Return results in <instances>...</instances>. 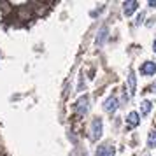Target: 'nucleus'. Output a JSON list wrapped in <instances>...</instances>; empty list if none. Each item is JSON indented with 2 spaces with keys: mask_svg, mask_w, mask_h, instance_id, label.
I'll return each mask as SVG.
<instances>
[{
  "mask_svg": "<svg viewBox=\"0 0 156 156\" xmlns=\"http://www.w3.org/2000/svg\"><path fill=\"white\" fill-rule=\"evenodd\" d=\"M91 140H98L100 137H102V119L100 118H95L91 123Z\"/></svg>",
  "mask_w": 156,
  "mask_h": 156,
  "instance_id": "1",
  "label": "nucleus"
},
{
  "mask_svg": "<svg viewBox=\"0 0 156 156\" xmlns=\"http://www.w3.org/2000/svg\"><path fill=\"white\" fill-rule=\"evenodd\" d=\"M90 98H88V95H84V97H81V98L77 100V104H76V112L79 114V116H84L86 112H88V107H90Z\"/></svg>",
  "mask_w": 156,
  "mask_h": 156,
  "instance_id": "2",
  "label": "nucleus"
},
{
  "mask_svg": "<svg viewBox=\"0 0 156 156\" xmlns=\"http://www.w3.org/2000/svg\"><path fill=\"white\" fill-rule=\"evenodd\" d=\"M140 74L142 76H154L156 74V63L154 62H146L140 67Z\"/></svg>",
  "mask_w": 156,
  "mask_h": 156,
  "instance_id": "3",
  "label": "nucleus"
},
{
  "mask_svg": "<svg viewBox=\"0 0 156 156\" xmlns=\"http://www.w3.org/2000/svg\"><path fill=\"white\" fill-rule=\"evenodd\" d=\"M116 154V149L114 146L111 144H104V146H100L98 151H97V156H114Z\"/></svg>",
  "mask_w": 156,
  "mask_h": 156,
  "instance_id": "4",
  "label": "nucleus"
},
{
  "mask_svg": "<svg viewBox=\"0 0 156 156\" xmlns=\"http://www.w3.org/2000/svg\"><path fill=\"white\" fill-rule=\"evenodd\" d=\"M137 7H139V2H135V0H130V2H125L123 4V12L126 16H132L137 11Z\"/></svg>",
  "mask_w": 156,
  "mask_h": 156,
  "instance_id": "5",
  "label": "nucleus"
},
{
  "mask_svg": "<svg viewBox=\"0 0 156 156\" xmlns=\"http://www.w3.org/2000/svg\"><path fill=\"white\" fill-rule=\"evenodd\" d=\"M118 98L116 97H109V98L105 100V104H104V109H105L107 112H114L116 109H118Z\"/></svg>",
  "mask_w": 156,
  "mask_h": 156,
  "instance_id": "6",
  "label": "nucleus"
},
{
  "mask_svg": "<svg viewBox=\"0 0 156 156\" xmlns=\"http://www.w3.org/2000/svg\"><path fill=\"white\" fill-rule=\"evenodd\" d=\"M139 123H140V118H139V114L135 112V111H133V112H130V114L126 116V125H128L130 128L139 126Z\"/></svg>",
  "mask_w": 156,
  "mask_h": 156,
  "instance_id": "7",
  "label": "nucleus"
},
{
  "mask_svg": "<svg viewBox=\"0 0 156 156\" xmlns=\"http://www.w3.org/2000/svg\"><path fill=\"white\" fill-rule=\"evenodd\" d=\"M128 88H130V93L135 95V90H137V79H135V72H130L128 74Z\"/></svg>",
  "mask_w": 156,
  "mask_h": 156,
  "instance_id": "8",
  "label": "nucleus"
},
{
  "mask_svg": "<svg viewBox=\"0 0 156 156\" xmlns=\"http://www.w3.org/2000/svg\"><path fill=\"white\" fill-rule=\"evenodd\" d=\"M151 109H153V104H151L149 100H144L140 104V114L142 116H147V114L151 112Z\"/></svg>",
  "mask_w": 156,
  "mask_h": 156,
  "instance_id": "9",
  "label": "nucleus"
},
{
  "mask_svg": "<svg viewBox=\"0 0 156 156\" xmlns=\"http://www.w3.org/2000/svg\"><path fill=\"white\" fill-rule=\"evenodd\" d=\"M147 146H149V147H156V128H154V130H151V133H149Z\"/></svg>",
  "mask_w": 156,
  "mask_h": 156,
  "instance_id": "10",
  "label": "nucleus"
},
{
  "mask_svg": "<svg viewBox=\"0 0 156 156\" xmlns=\"http://www.w3.org/2000/svg\"><path fill=\"white\" fill-rule=\"evenodd\" d=\"M105 37H107V28L104 27V28L100 30V35H98V39H97V42H98V44H102V42H104V39H105Z\"/></svg>",
  "mask_w": 156,
  "mask_h": 156,
  "instance_id": "11",
  "label": "nucleus"
},
{
  "mask_svg": "<svg viewBox=\"0 0 156 156\" xmlns=\"http://www.w3.org/2000/svg\"><path fill=\"white\" fill-rule=\"evenodd\" d=\"M149 91H156V83H154V84L149 86Z\"/></svg>",
  "mask_w": 156,
  "mask_h": 156,
  "instance_id": "12",
  "label": "nucleus"
},
{
  "mask_svg": "<svg viewBox=\"0 0 156 156\" xmlns=\"http://www.w3.org/2000/svg\"><path fill=\"white\" fill-rule=\"evenodd\" d=\"M149 7H156V0H154V2H153V0L149 2Z\"/></svg>",
  "mask_w": 156,
  "mask_h": 156,
  "instance_id": "13",
  "label": "nucleus"
},
{
  "mask_svg": "<svg viewBox=\"0 0 156 156\" xmlns=\"http://www.w3.org/2000/svg\"><path fill=\"white\" fill-rule=\"evenodd\" d=\"M153 49H154V53H156V41H154V44H153Z\"/></svg>",
  "mask_w": 156,
  "mask_h": 156,
  "instance_id": "14",
  "label": "nucleus"
}]
</instances>
